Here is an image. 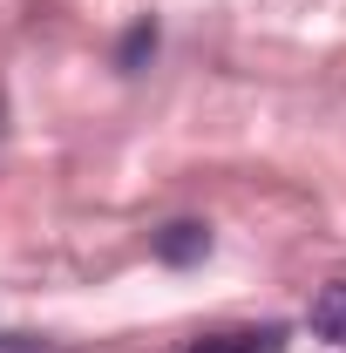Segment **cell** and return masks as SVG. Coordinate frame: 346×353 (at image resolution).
<instances>
[{
	"instance_id": "cell-1",
	"label": "cell",
	"mask_w": 346,
	"mask_h": 353,
	"mask_svg": "<svg viewBox=\"0 0 346 353\" xmlns=\"http://www.w3.org/2000/svg\"><path fill=\"white\" fill-rule=\"evenodd\" d=\"M312 340H346V279L333 285H319V299H312Z\"/></svg>"
},
{
	"instance_id": "cell-2",
	"label": "cell",
	"mask_w": 346,
	"mask_h": 353,
	"mask_svg": "<svg viewBox=\"0 0 346 353\" xmlns=\"http://www.w3.org/2000/svg\"><path fill=\"white\" fill-rule=\"evenodd\" d=\"M156 252H163L170 265H190V259L211 252V231H204V224H170V231L156 238Z\"/></svg>"
},
{
	"instance_id": "cell-3",
	"label": "cell",
	"mask_w": 346,
	"mask_h": 353,
	"mask_svg": "<svg viewBox=\"0 0 346 353\" xmlns=\"http://www.w3.org/2000/svg\"><path fill=\"white\" fill-rule=\"evenodd\" d=\"M150 48H156V34H150V28H136L130 41H123V54H116V61H123V68H136V61H143Z\"/></svg>"
},
{
	"instance_id": "cell-4",
	"label": "cell",
	"mask_w": 346,
	"mask_h": 353,
	"mask_svg": "<svg viewBox=\"0 0 346 353\" xmlns=\"http://www.w3.org/2000/svg\"><path fill=\"white\" fill-rule=\"evenodd\" d=\"M190 353H258L252 340H204V347H190Z\"/></svg>"
}]
</instances>
